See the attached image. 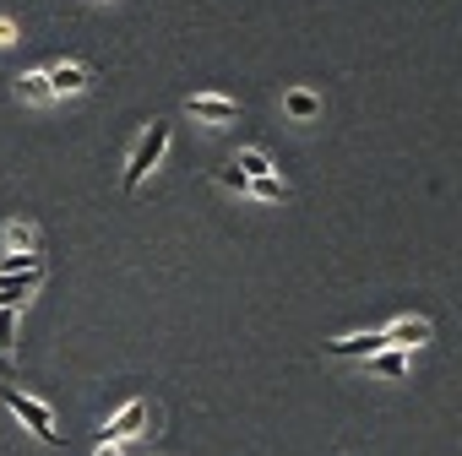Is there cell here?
I'll list each match as a JSON object with an SVG mask.
<instances>
[{
  "label": "cell",
  "mask_w": 462,
  "mask_h": 456,
  "mask_svg": "<svg viewBox=\"0 0 462 456\" xmlns=\"http://www.w3.org/2000/svg\"><path fill=\"white\" fill-rule=\"evenodd\" d=\"M0 402L12 407V418L23 424V429H33L44 445H60L66 434L55 429V413H50V402H39V397H28V391H17L12 380H0Z\"/></svg>",
  "instance_id": "obj_1"
},
{
  "label": "cell",
  "mask_w": 462,
  "mask_h": 456,
  "mask_svg": "<svg viewBox=\"0 0 462 456\" xmlns=\"http://www.w3.org/2000/svg\"><path fill=\"white\" fill-rule=\"evenodd\" d=\"M169 136H174V131H169V120H152V125L142 131V141L131 147L125 174H120V185H125V190H142V179H147V174L158 169V158L169 152Z\"/></svg>",
  "instance_id": "obj_2"
},
{
  "label": "cell",
  "mask_w": 462,
  "mask_h": 456,
  "mask_svg": "<svg viewBox=\"0 0 462 456\" xmlns=\"http://www.w3.org/2000/svg\"><path fill=\"white\" fill-rule=\"evenodd\" d=\"M185 114L201 120V125H235V120H240V98H223V93H190V98H185Z\"/></svg>",
  "instance_id": "obj_3"
},
{
  "label": "cell",
  "mask_w": 462,
  "mask_h": 456,
  "mask_svg": "<svg viewBox=\"0 0 462 456\" xmlns=\"http://www.w3.org/2000/svg\"><path fill=\"white\" fill-rule=\"evenodd\" d=\"M44 77H50V98H77V93L93 87V66H82V60H60Z\"/></svg>",
  "instance_id": "obj_4"
},
{
  "label": "cell",
  "mask_w": 462,
  "mask_h": 456,
  "mask_svg": "<svg viewBox=\"0 0 462 456\" xmlns=\"http://www.w3.org/2000/svg\"><path fill=\"white\" fill-rule=\"evenodd\" d=\"M147 418H152V407H147L142 397H131V402H125V407H120V413L104 424V440H109V445H120V440L142 434V429H147Z\"/></svg>",
  "instance_id": "obj_5"
},
{
  "label": "cell",
  "mask_w": 462,
  "mask_h": 456,
  "mask_svg": "<svg viewBox=\"0 0 462 456\" xmlns=\"http://www.w3.org/2000/svg\"><path fill=\"white\" fill-rule=\"evenodd\" d=\"M327 353H332V359H375V353H386V332H354V337H337V342H327Z\"/></svg>",
  "instance_id": "obj_6"
},
{
  "label": "cell",
  "mask_w": 462,
  "mask_h": 456,
  "mask_svg": "<svg viewBox=\"0 0 462 456\" xmlns=\"http://www.w3.org/2000/svg\"><path fill=\"white\" fill-rule=\"evenodd\" d=\"M424 342H430V321L424 315H402V321L386 326V348H402L408 353V348H424Z\"/></svg>",
  "instance_id": "obj_7"
},
{
  "label": "cell",
  "mask_w": 462,
  "mask_h": 456,
  "mask_svg": "<svg viewBox=\"0 0 462 456\" xmlns=\"http://www.w3.org/2000/svg\"><path fill=\"white\" fill-rule=\"evenodd\" d=\"M44 283V267H33V272H17V278H0V310H23L28 305V294Z\"/></svg>",
  "instance_id": "obj_8"
},
{
  "label": "cell",
  "mask_w": 462,
  "mask_h": 456,
  "mask_svg": "<svg viewBox=\"0 0 462 456\" xmlns=\"http://www.w3.org/2000/svg\"><path fill=\"white\" fill-rule=\"evenodd\" d=\"M228 163H235L245 179H267V174H278V163H273L262 147H240V158H228Z\"/></svg>",
  "instance_id": "obj_9"
},
{
  "label": "cell",
  "mask_w": 462,
  "mask_h": 456,
  "mask_svg": "<svg viewBox=\"0 0 462 456\" xmlns=\"http://www.w3.org/2000/svg\"><path fill=\"white\" fill-rule=\"evenodd\" d=\"M283 114H294V120H316V114H321V98H316L310 87H289V93H283Z\"/></svg>",
  "instance_id": "obj_10"
},
{
  "label": "cell",
  "mask_w": 462,
  "mask_h": 456,
  "mask_svg": "<svg viewBox=\"0 0 462 456\" xmlns=\"http://www.w3.org/2000/svg\"><path fill=\"white\" fill-rule=\"evenodd\" d=\"M370 364V375H386V380H402L408 375V353L402 348H386V353H375V359H365Z\"/></svg>",
  "instance_id": "obj_11"
},
{
  "label": "cell",
  "mask_w": 462,
  "mask_h": 456,
  "mask_svg": "<svg viewBox=\"0 0 462 456\" xmlns=\"http://www.w3.org/2000/svg\"><path fill=\"white\" fill-rule=\"evenodd\" d=\"M6 245H12V256H33L39 251V228L33 223H6Z\"/></svg>",
  "instance_id": "obj_12"
},
{
  "label": "cell",
  "mask_w": 462,
  "mask_h": 456,
  "mask_svg": "<svg viewBox=\"0 0 462 456\" xmlns=\"http://www.w3.org/2000/svg\"><path fill=\"white\" fill-rule=\"evenodd\" d=\"M17 98L23 104H50V77L44 71H23L17 77Z\"/></svg>",
  "instance_id": "obj_13"
},
{
  "label": "cell",
  "mask_w": 462,
  "mask_h": 456,
  "mask_svg": "<svg viewBox=\"0 0 462 456\" xmlns=\"http://www.w3.org/2000/svg\"><path fill=\"white\" fill-rule=\"evenodd\" d=\"M251 196L256 201H289V185L278 174H267V179H251Z\"/></svg>",
  "instance_id": "obj_14"
},
{
  "label": "cell",
  "mask_w": 462,
  "mask_h": 456,
  "mask_svg": "<svg viewBox=\"0 0 462 456\" xmlns=\"http://www.w3.org/2000/svg\"><path fill=\"white\" fill-rule=\"evenodd\" d=\"M212 179L223 185V190H235V196H251V179L235 169V163H223V169H212Z\"/></svg>",
  "instance_id": "obj_15"
},
{
  "label": "cell",
  "mask_w": 462,
  "mask_h": 456,
  "mask_svg": "<svg viewBox=\"0 0 462 456\" xmlns=\"http://www.w3.org/2000/svg\"><path fill=\"white\" fill-rule=\"evenodd\" d=\"M17 342V310H0V353H12Z\"/></svg>",
  "instance_id": "obj_16"
},
{
  "label": "cell",
  "mask_w": 462,
  "mask_h": 456,
  "mask_svg": "<svg viewBox=\"0 0 462 456\" xmlns=\"http://www.w3.org/2000/svg\"><path fill=\"white\" fill-rule=\"evenodd\" d=\"M17 44V23L12 17H0V50H12Z\"/></svg>",
  "instance_id": "obj_17"
},
{
  "label": "cell",
  "mask_w": 462,
  "mask_h": 456,
  "mask_svg": "<svg viewBox=\"0 0 462 456\" xmlns=\"http://www.w3.org/2000/svg\"><path fill=\"white\" fill-rule=\"evenodd\" d=\"M93 456H120V445H109V440H98V451Z\"/></svg>",
  "instance_id": "obj_18"
},
{
  "label": "cell",
  "mask_w": 462,
  "mask_h": 456,
  "mask_svg": "<svg viewBox=\"0 0 462 456\" xmlns=\"http://www.w3.org/2000/svg\"><path fill=\"white\" fill-rule=\"evenodd\" d=\"M12 375V353H0V380H6Z\"/></svg>",
  "instance_id": "obj_19"
}]
</instances>
